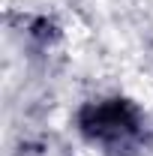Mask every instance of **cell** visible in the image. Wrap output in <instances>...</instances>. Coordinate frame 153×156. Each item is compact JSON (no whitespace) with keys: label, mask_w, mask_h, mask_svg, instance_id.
Here are the masks:
<instances>
[{"label":"cell","mask_w":153,"mask_h":156,"mask_svg":"<svg viewBox=\"0 0 153 156\" xmlns=\"http://www.w3.org/2000/svg\"><path fill=\"white\" fill-rule=\"evenodd\" d=\"M69 132L96 156H153V111L126 90H102L78 99Z\"/></svg>","instance_id":"1"},{"label":"cell","mask_w":153,"mask_h":156,"mask_svg":"<svg viewBox=\"0 0 153 156\" xmlns=\"http://www.w3.org/2000/svg\"><path fill=\"white\" fill-rule=\"evenodd\" d=\"M18 36H21L24 51H30L36 57H51V54H57L60 48L66 45L69 30H66V21L60 18L57 12L39 9V12L21 15Z\"/></svg>","instance_id":"2"}]
</instances>
